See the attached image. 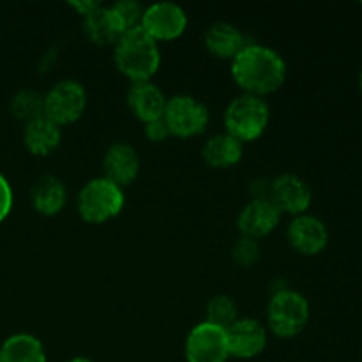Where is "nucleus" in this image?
Wrapping results in <instances>:
<instances>
[{"instance_id":"nucleus-25","label":"nucleus","mask_w":362,"mask_h":362,"mask_svg":"<svg viewBox=\"0 0 362 362\" xmlns=\"http://www.w3.org/2000/svg\"><path fill=\"white\" fill-rule=\"evenodd\" d=\"M112 7L115 9V13L119 14L120 20L124 21L127 30L134 27H140L145 7L141 6V4H138L136 0H119V2L113 4Z\"/></svg>"},{"instance_id":"nucleus-2","label":"nucleus","mask_w":362,"mask_h":362,"mask_svg":"<svg viewBox=\"0 0 362 362\" xmlns=\"http://www.w3.org/2000/svg\"><path fill=\"white\" fill-rule=\"evenodd\" d=\"M113 62L120 74L133 81L152 80L161 66V49L141 27L129 28L113 46Z\"/></svg>"},{"instance_id":"nucleus-10","label":"nucleus","mask_w":362,"mask_h":362,"mask_svg":"<svg viewBox=\"0 0 362 362\" xmlns=\"http://www.w3.org/2000/svg\"><path fill=\"white\" fill-rule=\"evenodd\" d=\"M267 198L278 207L279 212L300 216L310 209L311 189L306 180L296 173H281L269 186Z\"/></svg>"},{"instance_id":"nucleus-19","label":"nucleus","mask_w":362,"mask_h":362,"mask_svg":"<svg viewBox=\"0 0 362 362\" xmlns=\"http://www.w3.org/2000/svg\"><path fill=\"white\" fill-rule=\"evenodd\" d=\"M244 144L232 134L218 133L209 138L202 147V158L212 168H232L243 159Z\"/></svg>"},{"instance_id":"nucleus-21","label":"nucleus","mask_w":362,"mask_h":362,"mask_svg":"<svg viewBox=\"0 0 362 362\" xmlns=\"http://www.w3.org/2000/svg\"><path fill=\"white\" fill-rule=\"evenodd\" d=\"M0 362H46L45 346L35 336L18 332L0 346Z\"/></svg>"},{"instance_id":"nucleus-31","label":"nucleus","mask_w":362,"mask_h":362,"mask_svg":"<svg viewBox=\"0 0 362 362\" xmlns=\"http://www.w3.org/2000/svg\"><path fill=\"white\" fill-rule=\"evenodd\" d=\"M361 6H362V4H361Z\"/></svg>"},{"instance_id":"nucleus-3","label":"nucleus","mask_w":362,"mask_h":362,"mask_svg":"<svg viewBox=\"0 0 362 362\" xmlns=\"http://www.w3.org/2000/svg\"><path fill=\"white\" fill-rule=\"evenodd\" d=\"M271 108L264 98L240 94L228 103L223 115L226 133L239 141H255L267 129Z\"/></svg>"},{"instance_id":"nucleus-4","label":"nucleus","mask_w":362,"mask_h":362,"mask_svg":"<svg viewBox=\"0 0 362 362\" xmlns=\"http://www.w3.org/2000/svg\"><path fill=\"white\" fill-rule=\"evenodd\" d=\"M126 197L124 189L106 177L90 179L76 197L78 214L83 221L101 225L122 212Z\"/></svg>"},{"instance_id":"nucleus-26","label":"nucleus","mask_w":362,"mask_h":362,"mask_svg":"<svg viewBox=\"0 0 362 362\" xmlns=\"http://www.w3.org/2000/svg\"><path fill=\"white\" fill-rule=\"evenodd\" d=\"M144 131H145V138H147L148 141H154V144H161V141H165L166 138L172 136L163 117L161 119L152 120V122L144 124Z\"/></svg>"},{"instance_id":"nucleus-17","label":"nucleus","mask_w":362,"mask_h":362,"mask_svg":"<svg viewBox=\"0 0 362 362\" xmlns=\"http://www.w3.org/2000/svg\"><path fill=\"white\" fill-rule=\"evenodd\" d=\"M205 48L216 59L230 60L232 62L240 49L247 45L240 28L228 21H216L205 32Z\"/></svg>"},{"instance_id":"nucleus-15","label":"nucleus","mask_w":362,"mask_h":362,"mask_svg":"<svg viewBox=\"0 0 362 362\" xmlns=\"http://www.w3.org/2000/svg\"><path fill=\"white\" fill-rule=\"evenodd\" d=\"M127 106L131 113L141 120L144 124L152 122L156 119H161L165 115L166 99L165 92L158 87L152 80L145 81H133L127 88L126 94Z\"/></svg>"},{"instance_id":"nucleus-9","label":"nucleus","mask_w":362,"mask_h":362,"mask_svg":"<svg viewBox=\"0 0 362 362\" xmlns=\"http://www.w3.org/2000/svg\"><path fill=\"white\" fill-rule=\"evenodd\" d=\"M140 27L154 41H173L187 28V14L175 2H156L147 6Z\"/></svg>"},{"instance_id":"nucleus-7","label":"nucleus","mask_w":362,"mask_h":362,"mask_svg":"<svg viewBox=\"0 0 362 362\" xmlns=\"http://www.w3.org/2000/svg\"><path fill=\"white\" fill-rule=\"evenodd\" d=\"M45 99V117L55 124L69 126L83 115L87 108V90L76 80H60L42 95Z\"/></svg>"},{"instance_id":"nucleus-18","label":"nucleus","mask_w":362,"mask_h":362,"mask_svg":"<svg viewBox=\"0 0 362 362\" xmlns=\"http://www.w3.org/2000/svg\"><path fill=\"white\" fill-rule=\"evenodd\" d=\"M23 141L34 156H48L59 148L62 141V127L42 115L25 124Z\"/></svg>"},{"instance_id":"nucleus-12","label":"nucleus","mask_w":362,"mask_h":362,"mask_svg":"<svg viewBox=\"0 0 362 362\" xmlns=\"http://www.w3.org/2000/svg\"><path fill=\"white\" fill-rule=\"evenodd\" d=\"M281 219V212L269 198L258 197L247 202L237 218L240 235L250 239H262L276 230Z\"/></svg>"},{"instance_id":"nucleus-16","label":"nucleus","mask_w":362,"mask_h":362,"mask_svg":"<svg viewBox=\"0 0 362 362\" xmlns=\"http://www.w3.org/2000/svg\"><path fill=\"white\" fill-rule=\"evenodd\" d=\"M126 25L112 6H99L83 18V32L95 46H115L126 32Z\"/></svg>"},{"instance_id":"nucleus-23","label":"nucleus","mask_w":362,"mask_h":362,"mask_svg":"<svg viewBox=\"0 0 362 362\" xmlns=\"http://www.w3.org/2000/svg\"><path fill=\"white\" fill-rule=\"evenodd\" d=\"M237 304L228 296H214L207 303L205 310V322L218 327L228 329L237 320Z\"/></svg>"},{"instance_id":"nucleus-13","label":"nucleus","mask_w":362,"mask_h":362,"mask_svg":"<svg viewBox=\"0 0 362 362\" xmlns=\"http://www.w3.org/2000/svg\"><path fill=\"white\" fill-rule=\"evenodd\" d=\"M288 244L304 257H313L325 250L329 243V232L324 221L310 214L293 216L286 228Z\"/></svg>"},{"instance_id":"nucleus-22","label":"nucleus","mask_w":362,"mask_h":362,"mask_svg":"<svg viewBox=\"0 0 362 362\" xmlns=\"http://www.w3.org/2000/svg\"><path fill=\"white\" fill-rule=\"evenodd\" d=\"M11 112H13L16 119L25 120V122L39 119V117L45 115V99H42V94L30 90V88L20 90L14 95L13 101H11Z\"/></svg>"},{"instance_id":"nucleus-8","label":"nucleus","mask_w":362,"mask_h":362,"mask_svg":"<svg viewBox=\"0 0 362 362\" xmlns=\"http://www.w3.org/2000/svg\"><path fill=\"white\" fill-rule=\"evenodd\" d=\"M187 362H226L230 359L226 329L209 322L194 325L184 343Z\"/></svg>"},{"instance_id":"nucleus-30","label":"nucleus","mask_w":362,"mask_h":362,"mask_svg":"<svg viewBox=\"0 0 362 362\" xmlns=\"http://www.w3.org/2000/svg\"><path fill=\"white\" fill-rule=\"evenodd\" d=\"M359 87H361V90H362V71H361V74H359Z\"/></svg>"},{"instance_id":"nucleus-1","label":"nucleus","mask_w":362,"mask_h":362,"mask_svg":"<svg viewBox=\"0 0 362 362\" xmlns=\"http://www.w3.org/2000/svg\"><path fill=\"white\" fill-rule=\"evenodd\" d=\"M285 59L269 46L251 42L230 62V73L243 94L264 98L279 90L286 80Z\"/></svg>"},{"instance_id":"nucleus-11","label":"nucleus","mask_w":362,"mask_h":362,"mask_svg":"<svg viewBox=\"0 0 362 362\" xmlns=\"http://www.w3.org/2000/svg\"><path fill=\"white\" fill-rule=\"evenodd\" d=\"M230 357L235 359H253L267 346V329L257 318H237L226 329Z\"/></svg>"},{"instance_id":"nucleus-27","label":"nucleus","mask_w":362,"mask_h":362,"mask_svg":"<svg viewBox=\"0 0 362 362\" xmlns=\"http://www.w3.org/2000/svg\"><path fill=\"white\" fill-rule=\"evenodd\" d=\"M11 209H13V189L6 177L0 173V223L9 216Z\"/></svg>"},{"instance_id":"nucleus-5","label":"nucleus","mask_w":362,"mask_h":362,"mask_svg":"<svg viewBox=\"0 0 362 362\" xmlns=\"http://www.w3.org/2000/svg\"><path fill=\"white\" fill-rule=\"evenodd\" d=\"M310 322V304L303 293L283 288L271 297L267 325L278 338H296Z\"/></svg>"},{"instance_id":"nucleus-6","label":"nucleus","mask_w":362,"mask_h":362,"mask_svg":"<svg viewBox=\"0 0 362 362\" xmlns=\"http://www.w3.org/2000/svg\"><path fill=\"white\" fill-rule=\"evenodd\" d=\"M209 117V108L204 101L194 95L179 94L168 99L163 119L172 136L193 138L207 129Z\"/></svg>"},{"instance_id":"nucleus-28","label":"nucleus","mask_w":362,"mask_h":362,"mask_svg":"<svg viewBox=\"0 0 362 362\" xmlns=\"http://www.w3.org/2000/svg\"><path fill=\"white\" fill-rule=\"evenodd\" d=\"M99 6H101V2H98V0H73V2H69V7H73L83 18L98 9Z\"/></svg>"},{"instance_id":"nucleus-20","label":"nucleus","mask_w":362,"mask_h":362,"mask_svg":"<svg viewBox=\"0 0 362 362\" xmlns=\"http://www.w3.org/2000/svg\"><path fill=\"white\" fill-rule=\"evenodd\" d=\"M30 200L35 212L42 216H55L67 202V189L55 175H42L35 180L30 191Z\"/></svg>"},{"instance_id":"nucleus-29","label":"nucleus","mask_w":362,"mask_h":362,"mask_svg":"<svg viewBox=\"0 0 362 362\" xmlns=\"http://www.w3.org/2000/svg\"><path fill=\"white\" fill-rule=\"evenodd\" d=\"M67 362H94V361L87 359V357H74V359H71V361H67Z\"/></svg>"},{"instance_id":"nucleus-14","label":"nucleus","mask_w":362,"mask_h":362,"mask_svg":"<svg viewBox=\"0 0 362 362\" xmlns=\"http://www.w3.org/2000/svg\"><path fill=\"white\" fill-rule=\"evenodd\" d=\"M140 154L136 148L126 141H115L106 148L103 156V177L124 189L134 182L140 173Z\"/></svg>"},{"instance_id":"nucleus-24","label":"nucleus","mask_w":362,"mask_h":362,"mask_svg":"<svg viewBox=\"0 0 362 362\" xmlns=\"http://www.w3.org/2000/svg\"><path fill=\"white\" fill-rule=\"evenodd\" d=\"M232 258L240 267H251L260 258V243L257 239L240 235V239L232 246Z\"/></svg>"}]
</instances>
